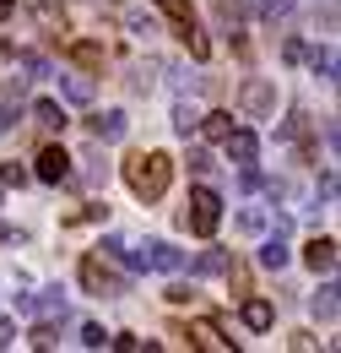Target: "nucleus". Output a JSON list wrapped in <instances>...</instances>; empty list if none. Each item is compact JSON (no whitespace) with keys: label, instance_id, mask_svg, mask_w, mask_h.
<instances>
[{"label":"nucleus","instance_id":"f257e3e1","mask_svg":"<svg viewBox=\"0 0 341 353\" xmlns=\"http://www.w3.org/2000/svg\"><path fill=\"white\" fill-rule=\"evenodd\" d=\"M168 179H173V158L168 152H130L125 158V185L141 196V201H157L163 190H168Z\"/></svg>","mask_w":341,"mask_h":353},{"label":"nucleus","instance_id":"f03ea898","mask_svg":"<svg viewBox=\"0 0 341 353\" xmlns=\"http://www.w3.org/2000/svg\"><path fill=\"white\" fill-rule=\"evenodd\" d=\"M217 223H222V196H217L212 185H195L190 190V207H184V228H195L201 239H212Z\"/></svg>","mask_w":341,"mask_h":353},{"label":"nucleus","instance_id":"7ed1b4c3","mask_svg":"<svg viewBox=\"0 0 341 353\" xmlns=\"http://www.w3.org/2000/svg\"><path fill=\"white\" fill-rule=\"evenodd\" d=\"M82 288L98 299H120L130 288V277H120L114 266H103V256H82Z\"/></svg>","mask_w":341,"mask_h":353},{"label":"nucleus","instance_id":"20e7f679","mask_svg":"<svg viewBox=\"0 0 341 353\" xmlns=\"http://www.w3.org/2000/svg\"><path fill=\"white\" fill-rule=\"evenodd\" d=\"M239 98H244V109H250L255 120H265V114H276V88H271L265 77H250V82L239 88Z\"/></svg>","mask_w":341,"mask_h":353},{"label":"nucleus","instance_id":"39448f33","mask_svg":"<svg viewBox=\"0 0 341 353\" xmlns=\"http://www.w3.org/2000/svg\"><path fill=\"white\" fill-rule=\"evenodd\" d=\"M71 163H76V158H71L65 147H43V152H38V169H33V174H38L43 185H60V179H71Z\"/></svg>","mask_w":341,"mask_h":353},{"label":"nucleus","instance_id":"423d86ee","mask_svg":"<svg viewBox=\"0 0 341 353\" xmlns=\"http://www.w3.org/2000/svg\"><path fill=\"white\" fill-rule=\"evenodd\" d=\"M22 315H43V321H54V315H65V288H43V294H28V299H16Z\"/></svg>","mask_w":341,"mask_h":353},{"label":"nucleus","instance_id":"0eeeda50","mask_svg":"<svg viewBox=\"0 0 341 353\" xmlns=\"http://www.w3.org/2000/svg\"><path fill=\"white\" fill-rule=\"evenodd\" d=\"M87 125H92V141H98V147H109V141H120V136L130 131L125 109H103V114H92Z\"/></svg>","mask_w":341,"mask_h":353},{"label":"nucleus","instance_id":"6e6552de","mask_svg":"<svg viewBox=\"0 0 341 353\" xmlns=\"http://www.w3.org/2000/svg\"><path fill=\"white\" fill-rule=\"evenodd\" d=\"M141 261H146V266H157V272H184V250H173L168 239H146Z\"/></svg>","mask_w":341,"mask_h":353},{"label":"nucleus","instance_id":"1a4fd4ad","mask_svg":"<svg viewBox=\"0 0 341 353\" xmlns=\"http://www.w3.org/2000/svg\"><path fill=\"white\" fill-rule=\"evenodd\" d=\"M222 147H228V158H233V163H255V152H260L255 131H239V125L222 136Z\"/></svg>","mask_w":341,"mask_h":353},{"label":"nucleus","instance_id":"9d476101","mask_svg":"<svg viewBox=\"0 0 341 353\" xmlns=\"http://www.w3.org/2000/svg\"><path fill=\"white\" fill-rule=\"evenodd\" d=\"M65 54H71V60H76L82 71H103V65H109V49H103V44H92V39H76V44L65 49Z\"/></svg>","mask_w":341,"mask_h":353},{"label":"nucleus","instance_id":"9b49d317","mask_svg":"<svg viewBox=\"0 0 341 353\" xmlns=\"http://www.w3.org/2000/svg\"><path fill=\"white\" fill-rule=\"evenodd\" d=\"M239 315H244V326H250V332H271V321H276L271 299H244V310H239Z\"/></svg>","mask_w":341,"mask_h":353},{"label":"nucleus","instance_id":"f8f14e48","mask_svg":"<svg viewBox=\"0 0 341 353\" xmlns=\"http://www.w3.org/2000/svg\"><path fill=\"white\" fill-rule=\"evenodd\" d=\"M33 22H38L49 39H60V33H65V11H60V6H49V0H33Z\"/></svg>","mask_w":341,"mask_h":353},{"label":"nucleus","instance_id":"ddd939ff","mask_svg":"<svg viewBox=\"0 0 341 353\" xmlns=\"http://www.w3.org/2000/svg\"><path fill=\"white\" fill-rule=\"evenodd\" d=\"M287 261H293V250H287V239H282V234H271V239L260 245V266H265V272H282Z\"/></svg>","mask_w":341,"mask_h":353},{"label":"nucleus","instance_id":"4468645a","mask_svg":"<svg viewBox=\"0 0 341 353\" xmlns=\"http://www.w3.org/2000/svg\"><path fill=\"white\" fill-rule=\"evenodd\" d=\"M303 261L314 266V272H331L336 266V239H309L303 245Z\"/></svg>","mask_w":341,"mask_h":353},{"label":"nucleus","instance_id":"2eb2a0df","mask_svg":"<svg viewBox=\"0 0 341 353\" xmlns=\"http://www.w3.org/2000/svg\"><path fill=\"white\" fill-rule=\"evenodd\" d=\"M195 131L206 136V141H222V136L233 131V114H228V109H212V114H201V120H195Z\"/></svg>","mask_w":341,"mask_h":353},{"label":"nucleus","instance_id":"dca6fc26","mask_svg":"<svg viewBox=\"0 0 341 353\" xmlns=\"http://www.w3.org/2000/svg\"><path fill=\"white\" fill-rule=\"evenodd\" d=\"M184 337H195L201 348H233V337H222V326H217V321H195Z\"/></svg>","mask_w":341,"mask_h":353},{"label":"nucleus","instance_id":"f3484780","mask_svg":"<svg viewBox=\"0 0 341 353\" xmlns=\"http://www.w3.org/2000/svg\"><path fill=\"white\" fill-rule=\"evenodd\" d=\"M33 125H43V131H65V109L49 103V98H38V103H33Z\"/></svg>","mask_w":341,"mask_h":353},{"label":"nucleus","instance_id":"a211bd4d","mask_svg":"<svg viewBox=\"0 0 341 353\" xmlns=\"http://www.w3.org/2000/svg\"><path fill=\"white\" fill-rule=\"evenodd\" d=\"M60 92H65V98H71V103H92V77H76V71H71V77H60Z\"/></svg>","mask_w":341,"mask_h":353},{"label":"nucleus","instance_id":"6ab92c4d","mask_svg":"<svg viewBox=\"0 0 341 353\" xmlns=\"http://www.w3.org/2000/svg\"><path fill=\"white\" fill-rule=\"evenodd\" d=\"M120 22H125V28L135 33V39H146V33H157V22H152V17L141 11V6H120Z\"/></svg>","mask_w":341,"mask_h":353},{"label":"nucleus","instance_id":"aec40b11","mask_svg":"<svg viewBox=\"0 0 341 353\" xmlns=\"http://www.w3.org/2000/svg\"><path fill=\"white\" fill-rule=\"evenodd\" d=\"M228 272V250H201L195 256V277H222Z\"/></svg>","mask_w":341,"mask_h":353},{"label":"nucleus","instance_id":"412c9836","mask_svg":"<svg viewBox=\"0 0 341 353\" xmlns=\"http://www.w3.org/2000/svg\"><path fill=\"white\" fill-rule=\"evenodd\" d=\"M309 310H314V321H336V283H325V288L309 299Z\"/></svg>","mask_w":341,"mask_h":353},{"label":"nucleus","instance_id":"4be33fe9","mask_svg":"<svg viewBox=\"0 0 341 353\" xmlns=\"http://www.w3.org/2000/svg\"><path fill=\"white\" fill-rule=\"evenodd\" d=\"M16 65H22V71H28V77H54V65H49V60H43L38 49H16Z\"/></svg>","mask_w":341,"mask_h":353},{"label":"nucleus","instance_id":"5701e85b","mask_svg":"<svg viewBox=\"0 0 341 353\" xmlns=\"http://www.w3.org/2000/svg\"><path fill=\"white\" fill-rule=\"evenodd\" d=\"M309 65H314V77H320V82H336V49H314V54H309Z\"/></svg>","mask_w":341,"mask_h":353},{"label":"nucleus","instance_id":"b1692460","mask_svg":"<svg viewBox=\"0 0 341 353\" xmlns=\"http://www.w3.org/2000/svg\"><path fill=\"white\" fill-rule=\"evenodd\" d=\"M195 120H201V109L179 98V103H173V131H179V136H190V131H195Z\"/></svg>","mask_w":341,"mask_h":353},{"label":"nucleus","instance_id":"393cba45","mask_svg":"<svg viewBox=\"0 0 341 353\" xmlns=\"http://www.w3.org/2000/svg\"><path fill=\"white\" fill-rule=\"evenodd\" d=\"M179 39L190 44V54H195V60H206V54H212V44H206V33H201L195 22H190V28H179Z\"/></svg>","mask_w":341,"mask_h":353},{"label":"nucleus","instance_id":"a878e982","mask_svg":"<svg viewBox=\"0 0 341 353\" xmlns=\"http://www.w3.org/2000/svg\"><path fill=\"white\" fill-rule=\"evenodd\" d=\"M82 348H109V332H103L98 321H87V326H82Z\"/></svg>","mask_w":341,"mask_h":353},{"label":"nucleus","instance_id":"bb28decb","mask_svg":"<svg viewBox=\"0 0 341 353\" xmlns=\"http://www.w3.org/2000/svg\"><path fill=\"white\" fill-rule=\"evenodd\" d=\"M28 169H22V163H16V158H11V163H0V185H28Z\"/></svg>","mask_w":341,"mask_h":353},{"label":"nucleus","instance_id":"cd10ccee","mask_svg":"<svg viewBox=\"0 0 341 353\" xmlns=\"http://www.w3.org/2000/svg\"><path fill=\"white\" fill-rule=\"evenodd\" d=\"M109 218V201H92V207H82L76 218H65V223H103Z\"/></svg>","mask_w":341,"mask_h":353},{"label":"nucleus","instance_id":"c85d7f7f","mask_svg":"<svg viewBox=\"0 0 341 353\" xmlns=\"http://www.w3.org/2000/svg\"><path fill=\"white\" fill-rule=\"evenodd\" d=\"M163 299H168V305H190V299H195V288H190V283H168V288H163Z\"/></svg>","mask_w":341,"mask_h":353},{"label":"nucleus","instance_id":"c756f323","mask_svg":"<svg viewBox=\"0 0 341 353\" xmlns=\"http://www.w3.org/2000/svg\"><path fill=\"white\" fill-rule=\"evenodd\" d=\"M287 11H293V0H265V6H260V17H265V22H282Z\"/></svg>","mask_w":341,"mask_h":353},{"label":"nucleus","instance_id":"7c9ffc66","mask_svg":"<svg viewBox=\"0 0 341 353\" xmlns=\"http://www.w3.org/2000/svg\"><path fill=\"white\" fill-rule=\"evenodd\" d=\"M239 228H244V234H260V228H265V212H260V207L239 212Z\"/></svg>","mask_w":341,"mask_h":353},{"label":"nucleus","instance_id":"2f4dec72","mask_svg":"<svg viewBox=\"0 0 341 353\" xmlns=\"http://www.w3.org/2000/svg\"><path fill=\"white\" fill-rule=\"evenodd\" d=\"M103 179H109V163L92 152V158H87V185H103Z\"/></svg>","mask_w":341,"mask_h":353},{"label":"nucleus","instance_id":"473e14b6","mask_svg":"<svg viewBox=\"0 0 341 353\" xmlns=\"http://www.w3.org/2000/svg\"><path fill=\"white\" fill-rule=\"evenodd\" d=\"M28 343H33V348H54V343H60V332H54V326H33V337H28Z\"/></svg>","mask_w":341,"mask_h":353},{"label":"nucleus","instance_id":"72a5a7b5","mask_svg":"<svg viewBox=\"0 0 341 353\" xmlns=\"http://www.w3.org/2000/svg\"><path fill=\"white\" fill-rule=\"evenodd\" d=\"M190 169H195V174H212L217 163H212V152H201V147H190Z\"/></svg>","mask_w":341,"mask_h":353},{"label":"nucleus","instance_id":"f704fd0d","mask_svg":"<svg viewBox=\"0 0 341 353\" xmlns=\"http://www.w3.org/2000/svg\"><path fill=\"white\" fill-rule=\"evenodd\" d=\"M109 343H114V348H125V353H141V348H146V343H141V337H130V332H120V337H109Z\"/></svg>","mask_w":341,"mask_h":353},{"label":"nucleus","instance_id":"c9c22d12","mask_svg":"<svg viewBox=\"0 0 341 353\" xmlns=\"http://www.w3.org/2000/svg\"><path fill=\"white\" fill-rule=\"evenodd\" d=\"M16 343V326H11V315H0V348H11Z\"/></svg>","mask_w":341,"mask_h":353},{"label":"nucleus","instance_id":"e433bc0d","mask_svg":"<svg viewBox=\"0 0 341 353\" xmlns=\"http://www.w3.org/2000/svg\"><path fill=\"white\" fill-rule=\"evenodd\" d=\"M6 17H11V0H0V22H6Z\"/></svg>","mask_w":341,"mask_h":353},{"label":"nucleus","instance_id":"4c0bfd02","mask_svg":"<svg viewBox=\"0 0 341 353\" xmlns=\"http://www.w3.org/2000/svg\"><path fill=\"white\" fill-rule=\"evenodd\" d=\"M0 239H6V228H0Z\"/></svg>","mask_w":341,"mask_h":353}]
</instances>
